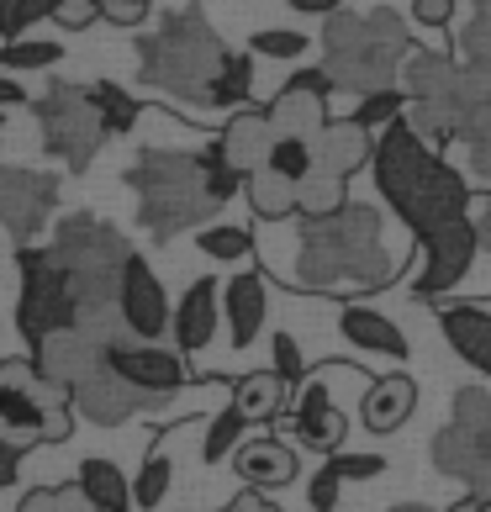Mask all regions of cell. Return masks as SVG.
<instances>
[{
  "instance_id": "cell-1",
  "label": "cell",
  "mask_w": 491,
  "mask_h": 512,
  "mask_svg": "<svg viewBox=\"0 0 491 512\" xmlns=\"http://www.w3.org/2000/svg\"><path fill=\"white\" fill-rule=\"evenodd\" d=\"M402 259L381 243V212L349 201L344 212L296 227V286L323 296H365L396 280Z\"/></svg>"
},
{
  "instance_id": "cell-2",
  "label": "cell",
  "mask_w": 491,
  "mask_h": 512,
  "mask_svg": "<svg viewBox=\"0 0 491 512\" xmlns=\"http://www.w3.org/2000/svg\"><path fill=\"white\" fill-rule=\"evenodd\" d=\"M370 169H375V191H381L391 201V212L418 233V243L470 217L465 175L449 169L407 122H396L375 138V164Z\"/></svg>"
},
{
  "instance_id": "cell-3",
  "label": "cell",
  "mask_w": 491,
  "mask_h": 512,
  "mask_svg": "<svg viewBox=\"0 0 491 512\" xmlns=\"http://www.w3.org/2000/svg\"><path fill=\"white\" fill-rule=\"evenodd\" d=\"M228 59L233 48L206 22V11L180 6L164 16V27L138 37V85L159 90V96L180 101L191 117H201V111H212V90Z\"/></svg>"
},
{
  "instance_id": "cell-4",
  "label": "cell",
  "mask_w": 491,
  "mask_h": 512,
  "mask_svg": "<svg viewBox=\"0 0 491 512\" xmlns=\"http://www.w3.org/2000/svg\"><path fill=\"white\" fill-rule=\"evenodd\" d=\"M396 90L407 96V127L439 154L449 143H465L491 111V69L476 64H455L433 48H412V59L402 64Z\"/></svg>"
},
{
  "instance_id": "cell-5",
  "label": "cell",
  "mask_w": 491,
  "mask_h": 512,
  "mask_svg": "<svg viewBox=\"0 0 491 512\" xmlns=\"http://www.w3.org/2000/svg\"><path fill=\"white\" fill-rule=\"evenodd\" d=\"M412 59V27L402 22V11L391 6H370V11H338L323 27V74L333 90L349 96H381L396 90L402 64Z\"/></svg>"
},
{
  "instance_id": "cell-6",
  "label": "cell",
  "mask_w": 491,
  "mask_h": 512,
  "mask_svg": "<svg viewBox=\"0 0 491 512\" xmlns=\"http://www.w3.org/2000/svg\"><path fill=\"white\" fill-rule=\"evenodd\" d=\"M127 191L138 196V222L154 238H180L191 227L201 233L222 212L191 148H143L138 164L127 169Z\"/></svg>"
},
{
  "instance_id": "cell-7",
  "label": "cell",
  "mask_w": 491,
  "mask_h": 512,
  "mask_svg": "<svg viewBox=\"0 0 491 512\" xmlns=\"http://www.w3.org/2000/svg\"><path fill=\"white\" fill-rule=\"evenodd\" d=\"M48 254L53 264L69 275V291L80 301V317H96L111 312L122 296V275L132 264V243L122 238V227H111L96 212H69L53 222V238H48Z\"/></svg>"
},
{
  "instance_id": "cell-8",
  "label": "cell",
  "mask_w": 491,
  "mask_h": 512,
  "mask_svg": "<svg viewBox=\"0 0 491 512\" xmlns=\"http://www.w3.org/2000/svg\"><path fill=\"white\" fill-rule=\"evenodd\" d=\"M74 433V407L37 375L32 359H0V444L37 449L64 444Z\"/></svg>"
},
{
  "instance_id": "cell-9",
  "label": "cell",
  "mask_w": 491,
  "mask_h": 512,
  "mask_svg": "<svg viewBox=\"0 0 491 512\" xmlns=\"http://www.w3.org/2000/svg\"><path fill=\"white\" fill-rule=\"evenodd\" d=\"M428 460L439 476L460 481L470 497L491 502V396L481 386H465L455 396V417L428 439Z\"/></svg>"
},
{
  "instance_id": "cell-10",
  "label": "cell",
  "mask_w": 491,
  "mask_h": 512,
  "mask_svg": "<svg viewBox=\"0 0 491 512\" xmlns=\"http://www.w3.org/2000/svg\"><path fill=\"white\" fill-rule=\"evenodd\" d=\"M16 333L27 338V349L37 354L48 338H59L69 328H80V301L69 291V275L53 264L48 243H32V249H16Z\"/></svg>"
},
{
  "instance_id": "cell-11",
  "label": "cell",
  "mask_w": 491,
  "mask_h": 512,
  "mask_svg": "<svg viewBox=\"0 0 491 512\" xmlns=\"http://www.w3.org/2000/svg\"><path fill=\"white\" fill-rule=\"evenodd\" d=\"M32 111H37V127H43V148L59 164H69L74 175H85L90 159H96L101 143H106L96 90L74 85V80H48V90L37 96Z\"/></svg>"
},
{
  "instance_id": "cell-12",
  "label": "cell",
  "mask_w": 491,
  "mask_h": 512,
  "mask_svg": "<svg viewBox=\"0 0 491 512\" xmlns=\"http://www.w3.org/2000/svg\"><path fill=\"white\" fill-rule=\"evenodd\" d=\"M53 212H59V175L0 164V222L16 238V249H32V238H43Z\"/></svg>"
},
{
  "instance_id": "cell-13",
  "label": "cell",
  "mask_w": 491,
  "mask_h": 512,
  "mask_svg": "<svg viewBox=\"0 0 491 512\" xmlns=\"http://www.w3.org/2000/svg\"><path fill=\"white\" fill-rule=\"evenodd\" d=\"M328 74L301 69L286 80V90L264 106V117L275 127V143H317L328 132Z\"/></svg>"
},
{
  "instance_id": "cell-14",
  "label": "cell",
  "mask_w": 491,
  "mask_h": 512,
  "mask_svg": "<svg viewBox=\"0 0 491 512\" xmlns=\"http://www.w3.org/2000/svg\"><path fill=\"white\" fill-rule=\"evenodd\" d=\"M418 249H423V264H418V275H412V296H418V301H433V296L455 291L460 280L470 275L476 249H481L476 217H465V222H455V227H444V233L423 238Z\"/></svg>"
},
{
  "instance_id": "cell-15",
  "label": "cell",
  "mask_w": 491,
  "mask_h": 512,
  "mask_svg": "<svg viewBox=\"0 0 491 512\" xmlns=\"http://www.w3.org/2000/svg\"><path fill=\"white\" fill-rule=\"evenodd\" d=\"M111 370H117L132 391H143L148 402H169V396H180L185 381H191V370H185V354H180V349L138 344V338L111 354Z\"/></svg>"
},
{
  "instance_id": "cell-16",
  "label": "cell",
  "mask_w": 491,
  "mask_h": 512,
  "mask_svg": "<svg viewBox=\"0 0 491 512\" xmlns=\"http://www.w3.org/2000/svg\"><path fill=\"white\" fill-rule=\"evenodd\" d=\"M32 365H37V375H43L53 391L74 396L85 381H96V375L111 365V354H106L90 333L69 328V333H59V338H48V344L32 354Z\"/></svg>"
},
{
  "instance_id": "cell-17",
  "label": "cell",
  "mask_w": 491,
  "mask_h": 512,
  "mask_svg": "<svg viewBox=\"0 0 491 512\" xmlns=\"http://www.w3.org/2000/svg\"><path fill=\"white\" fill-rule=\"evenodd\" d=\"M117 312H122V322L132 328V338H143V344H159V338L175 328V307H169V296H164V286H159V275L148 270V259H143V254H132L127 275H122Z\"/></svg>"
},
{
  "instance_id": "cell-18",
  "label": "cell",
  "mask_w": 491,
  "mask_h": 512,
  "mask_svg": "<svg viewBox=\"0 0 491 512\" xmlns=\"http://www.w3.org/2000/svg\"><path fill=\"white\" fill-rule=\"evenodd\" d=\"M69 407L85 417V423H96V428H117V423H127V417H138V412H154L159 402H148L143 391H132L117 370H101L96 381H85L80 391L69 396Z\"/></svg>"
},
{
  "instance_id": "cell-19",
  "label": "cell",
  "mask_w": 491,
  "mask_h": 512,
  "mask_svg": "<svg viewBox=\"0 0 491 512\" xmlns=\"http://www.w3.org/2000/svg\"><path fill=\"white\" fill-rule=\"evenodd\" d=\"M217 322H222V286L212 275L191 280V291L175 301V349L180 354H201L206 344L217 338Z\"/></svg>"
},
{
  "instance_id": "cell-20",
  "label": "cell",
  "mask_w": 491,
  "mask_h": 512,
  "mask_svg": "<svg viewBox=\"0 0 491 512\" xmlns=\"http://www.w3.org/2000/svg\"><path fill=\"white\" fill-rule=\"evenodd\" d=\"M291 433H296V444L301 449H317V454H338V444H344V412H338L328 402V386L323 381H307L296 396V412H291Z\"/></svg>"
},
{
  "instance_id": "cell-21",
  "label": "cell",
  "mask_w": 491,
  "mask_h": 512,
  "mask_svg": "<svg viewBox=\"0 0 491 512\" xmlns=\"http://www.w3.org/2000/svg\"><path fill=\"white\" fill-rule=\"evenodd\" d=\"M222 317H228V338L233 349H249L270 322V286L259 270H243L222 286Z\"/></svg>"
},
{
  "instance_id": "cell-22",
  "label": "cell",
  "mask_w": 491,
  "mask_h": 512,
  "mask_svg": "<svg viewBox=\"0 0 491 512\" xmlns=\"http://www.w3.org/2000/svg\"><path fill=\"white\" fill-rule=\"evenodd\" d=\"M217 143H222V154H228V164L238 169L243 180H249V175H259V169L270 164V154H275V127H270V117H264V111H233V117L222 122Z\"/></svg>"
},
{
  "instance_id": "cell-23",
  "label": "cell",
  "mask_w": 491,
  "mask_h": 512,
  "mask_svg": "<svg viewBox=\"0 0 491 512\" xmlns=\"http://www.w3.org/2000/svg\"><path fill=\"white\" fill-rule=\"evenodd\" d=\"M312 154H317V175L349 180V175H360L365 164H375V138L354 117L349 122H328V132L312 143Z\"/></svg>"
},
{
  "instance_id": "cell-24",
  "label": "cell",
  "mask_w": 491,
  "mask_h": 512,
  "mask_svg": "<svg viewBox=\"0 0 491 512\" xmlns=\"http://www.w3.org/2000/svg\"><path fill=\"white\" fill-rule=\"evenodd\" d=\"M439 333L449 338V349L476 375H491V312L465 301V307H439Z\"/></svg>"
},
{
  "instance_id": "cell-25",
  "label": "cell",
  "mask_w": 491,
  "mask_h": 512,
  "mask_svg": "<svg viewBox=\"0 0 491 512\" xmlns=\"http://www.w3.org/2000/svg\"><path fill=\"white\" fill-rule=\"evenodd\" d=\"M233 465H238V481L254 491H275L296 481V449L280 439H249L233 454Z\"/></svg>"
},
{
  "instance_id": "cell-26",
  "label": "cell",
  "mask_w": 491,
  "mask_h": 512,
  "mask_svg": "<svg viewBox=\"0 0 491 512\" xmlns=\"http://www.w3.org/2000/svg\"><path fill=\"white\" fill-rule=\"evenodd\" d=\"M338 328H344V338H349L354 349H365V354H386V359H396V365L407 359V333L396 328L386 312H375V307L349 301L344 317H338Z\"/></svg>"
},
{
  "instance_id": "cell-27",
  "label": "cell",
  "mask_w": 491,
  "mask_h": 512,
  "mask_svg": "<svg viewBox=\"0 0 491 512\" xmlns=\"http://www.w3.org/2000/svg\"><path fill=\"white\" fill-rule=\"evenodd\" d=\"M418 407V386L407 375H381L370 391H365V428L370 433H396Z\"/></svg>"
},
{
  "instance_id": "cell-28",
  "label": "cell",
  "mask_w": 491,
  "mask_h": 512,
  "mask_svg": "<svg viewBox=\"0 0 491 512\" xmlns=\"http://www.w3.org/2000/svg\"><path fill=\"white\" fill-rule=\"evenodd\" d=\"M233 407L243 412V423H270V417L291 407V386L275 370H254L233 386Z\"/></svg>"
},
{
  "instance_id": "cell-29",
  "label": "cell",
  "mask_w": 491,
  "mask_h": 512,
  "mask_svg": "<svg viewBox=\"0 0 491 512\" xmlns=\"http://www.w3.org/2000/svg\"><path fill=\"white\" fill-rule=\"evenodd\" d=\"M74 481H80V491L101 512H127L132 507V481L111 460H80V476H74Z\"/></svg>"
},
{
  "instance_id": "cell-30",
  "label": "cell",
  "mask_w": 491,
  "mask_h": 512,
  "mask_svg": "<svg viewBox=\"0 0 491 512\" xmlns=\"http://www.w3.org/2000/svg\"><path fill=\"white\" fill-rule=\"evenodd\" d=\"M296 191H301V185L280 180L275 169H259V175H249V180H243V196H249L254 217H264V222H280V217H291V212H296Z\"/></svg>"
},
{
  "instance_id": "cell-31",
  "label": "cell",
  "mask_w": 491,
  "mask_h": 512,
  "mask_svg": "<svg viewBox=\"0 0 491 512\" xmlns=\"http://www.w3.org/2000/svg\"><path fill=\"white\" fill-rule=\"evenodd\" d=\"M169 481H175V465H169V454H164V439L148 449V460L143 470L132 476V507L138 512H154L164 497H169Z\"/></svg>"
},
{
  "instance_id": "cell-32",
  "label": "cell",
  "mask_w": 491,
  "mask_h": 512,
  "mask_svg": "<svg viewBox=\"0 0 491 512\" xmlns=\"http://www.w3.org/2000/svg\"><path fill=\"white\" fill-rule=\"evenodd\" d=\"M90 90H96V106H101V127H106V138H122V132H132V127H138L143 106L132 101V96H127V90H122L117 80H96Z\"/></svg>"
},
{
  "instance_id": "cell-33",
  "label": "cell",
  "mask_w": 491,
  "mask_h": 512,
  "mask_svg": "<svg viewBox=\"0 0 491 512\" xmlns=\"http://www.w3.org/2000/svg\"><path fill=\"white\" fill-rule=\"evenodd\" d=\"M196 249H201L206 259H217V264H238V259L254 254V238H249V227L212 222V227H201V233H196Z\"/></svg>"
},
{
  "instance_id": "cell-34",
  "label": "cell",
  "mask_w": 491,
  "mask_h": 512,
  "mask_svg": "<svg viewBox=\"0 0 491 512\" xmlns=\"http://www.w3.org/2000/svg\"><path fill=\"white\" fill-rule=\"evenodd\" d=\"M349 206V191H344V180H328V175H312L307 185L296 191V212L301 222H317V217H333V212H344Z\"/></svg>"
},
{
  "instance_id": "cell-35",
  "label": "cell",
  "mask_w": 491,
  "mask_h": 512,
  "mask_svg": "<svg viewBox=\"0 0 491 512\" xmlns=\"http://www.w3.org/2000/svg\"><path fill=\"white\" fill-rule=\"evenodd\" d=\"M254 96V53H233L228 69L217 74V90H212V111H233Z\"/></svg>"
},
{
  "instance_id": "cell-36",
  "label": "cell",
  "mask_w": 491,
  "mask_h": 512,
  "mask_svg": "<svg viewBox=\"0 0 491 512\" xmlns=\"http://www.w3.org/2000/svg\"><path fill=\"white\" fill-rule=\"evenodd\" d=\"M243 428H249V423H243V412L228 402V407H222L217 417H212V423H206V439H201V460L206 465H222V454H233V449H243Z\"/></svg>"
},
{
  "instance_id": "cell-37",
  "label": "cell",
  "mask_w": 491,
  "mask_h": 512,
  "mask_svg": "<svg viewBox=\"0 0 491 512\" xmlns=\"http://www.w3.org/2000/svg\"><path fill=\"white\" fill-rule=\"evenodd\" d=\"M196 159H201V175H206V191H212L217 206H228L238 191H243V175L228 164V154H222V143H206L196 148Z\"/></svg>"
},
{
  "instance_id": "cell-38",
  "label": "cell",
  "mask_w": 491,
  "mask_h": 512,
  "mask_svg": "<svg viewBox=\"0 0 491 512\" xmlns=\"http://www.w3.org/2000/svg\"><path fill=\"white\" fill-rule=\"evenodd\" d=\"M460 53H465V64L491 69V0H476V6L465 11V27H460Z\"/></svg>"
},
{
  "instance_id": "cell-39",
  "label": "cell",
  "mask_w": 491,
  "mask_h": 512,
  "mask_svg": "<svg viewBox=\"0 0 491 512\" xmlns=\"http://www.w3.org/2000/svg\"><path fill=\"white\" fill-rule=\"evenodd\" d=\"M43 16H53V0H0V43H27Z\"/></svg>"
},
{
  "instance_id": "cell-40",
  "label": "cell",
  "mask_w": 491,
  "mask_h": 512,
  "mask_svg": "<svg viewBox=\"0 0 491 512\" xmlns=\"http://www.w3.org/2000/svg\"><path fill=\"white\" fill-rule=\"evenodd\" d=\"M64 59V48L59 43H48V37H27V43H11V48H0V74H22V69H53Z\"/></svg>"
},
{
  "instance_id": "cell-41",
  "label": "cell",
  "mask_w": 491,
  "mask_h": 512,
  "mask_svg": "<svg viewBox=\"0 0 491 512\" xmlns=\"http://www.w3.org/2000/svg\"><path fill=\"white\" fill-rule=\"evenodd\" d=\"M249 53H254V59H301V53H307V32H296V27H259L249 37Z\"/></svg>"
},
{
  "instance_id": "cell-42",
  "label": "cell",
  "mask_w": 491,
  "mask_h": 512,
  "mask_svg": "<svg viewBox=\"0 0 491 512\" xmlns=\"http://www.w3.org/2000/svg\"><path fill=\"white\" fill-rule=\"evenodd\" d=\"M264 169H275V175L291 180V185H307L317 175V154H312V143H275V154Z\"/></svg>"
},
{
  "instance_id": "cell-43",
  "label": "cell",
  "mask_w": 491,
  "mask_h": 512,
  "mask_svg": "<svg viewBox=\"0 0 491 512\" xmlns=\"http://www.w3.org/2000/svg\"><path fill=\"white\" fill-rule=\"evenodd\" d=\"M407 117V96L402 90H381V96H370V101H360V111H354V122H360L365 132H375V127H396Z\"/></svg>"
},
{
  "instance_id": "cell-44",
  "label": "cell",
  "mask_w": 491,
  "mask_h": 512,
  "mask_svg": "<svg viewBox=\"0 0 491 512\" xmlns=\"http://www.w3.org/2000/svg\"><path fill=\"white\" fill-rule=\"evenodd\" d=\"M270 359H275V375H280V381H286V386H307V359H301V344H296V338L291 333H275V344H270Z\"/></svg>"
},
{
  "instance_id": "cell-45",
  "label": "cell",
  "mask_w": 491,
  "mask_h": 512,
  "mask_svg": "<svg viewBox=\"0 0 491 512\" xmlns=\"http://www.w3.org/2000/svg\"><path fill=\"white\" fill-rule=\"evenodd\" d=\"M53 22L69 32H85L101 22V0H53Z\"/></svg>"
},
{
  "instance_id": "cell-46",
  "label": "cell",
  "mask_w": 491,
  "mask_h": 512,
  "mask_svg": "<svg viewBox=\"0 0 491 512\" xmlns=\"http://www.w3.org/2000/svg\"><path fill=\"white\" fill-rule=\"evenodd\" d=\"M328 465L338 470V481H375V476L386 470V460H381V454H344V449H338Z\"/></svg>"
},
{
  "instance_id": "cell-47",
  "label": "cell",
  "mask_w": 491,
  "mask_h": 512,
  "mask_svg": "<svg viewBox=\"0 0 491 512\" xmlns=\"http://www.w3.org/2000/svg\"><path fill=\"white\" fill-rule=\"evenodd\" d=\"M465 164L476 169L481 180H491V111L470 127V138H465Z\"/></svg>"
},
{
  "instance_id": "cell-48",
  "label": "cell",
  "mask_w": 491,
  "mask_h": 512,
  "mask_svg": "<svg viewBox=\"0 0 491 512\" xmlns=\"http://www.w3.org/2000/svg\"><path fill=\"white\" fill-rule=\"evenodd\" d=\"M148 0H101V22H111V27H143L148 22Z\"/></svg>"
},
{
  "instance_id": "cell-49",
  "label": "cell",
  "mask_w": 491,
  "mask_h": 512,
  "mask_svg": "<svg viewBox=\"0 0 491 512\" xmlns=\"http://www.w3.org/2000/svg\"><path fill=\"white\" fill-rule=\"evenodd\" d=\"M338 486H344V481H338V470H333V465L317 470L312 486H307V502H312V512H333V507H338Z\"/></svg>"
},
{
  "instance_id": "cell-50",
  "label": "cell",
  "mask_w": 491,
  "mask_h": 512,
  "mask_svg": "<svg viewBox=\"0 0 491 512\" xmlns=\"http://www.w3.org/2000/svg\"><path fill=\"white\" fill-rule=\"evenodd\" d=\"M407 16H412V22H423V27H449V22H455V6H449V0H418Z\"/></svg>"
},
{
  "instance_id": "cell-51",
  "label": "cell",
  "mask_w": 491,
  "mask_h": 512,
  "mask_svg": "<svg viewBox=\"0 0 491 512\" xmlns=\"http://www.w3.org/2000/svg\"><path fill=\"white\" fill-rule=\"evenodd\" d=\"M53 512H101V507L80 491V481H69V486H53Z\"/></svg>"
},
{
  "instance_id": "cell-52",
  "label": "cell",
  "mask_w": 491,
  "mask_h": 512,
  "mask_svg": "<svg viewBox=\"0 0 491 512\" xmlns=\"http://www.w3.org/2000/svg\"><path fill=\"white\" fill-rule=\"evenodd\" d=\"M22 454L27 449H11V444H0V491L16 486V476H22Z\"/></svg>"
},
{
  "instance_id": "cell-53",
  "label": "cell",
  "mask_w": 491,
  "mask_h": 512,
  "mask_svg": "<svg viewBox=\"0 0 491 512\" xmlns=\"http://www.w3.org/2000/svg\"><path fill=\"white\" fill-rule=\"evenodd\" d=\"M6 106H27V85L11 80V74H0V111Z\"/></svg>"
},
{
  "instance_id": "cell-54",
  "label": "cell",
  "mask_w": 491,
  "mask_h": 512,
  "mask_svg": "<svg viewBox=\"0 0 491 512\" xmlns=\"http://www.w3.org/2000/svg\"><path fill=\"white\" fill-rule=\"evenodd\" d=\"M476 233H481V254L491 259V191H486L481 206H476Z\"/></svg>"
},
{
  "instance_id": "cell-55",
  "label": "cell",
  "mask_w": 491,
  "mask_h": 512,
  "mask_svg": "<svg viewBox=\"0 0 491 512\" xmlns=\"http://www.w3.org/2000/svg\"><path fill=\"white\" fill-rule=\"evenodd\" d=\"M228 512H280V507H275V502H264L259 491H243V497H238Z\"/></svg>"
},
{
  "instance_id": "cell-56",
  "label": "cell",
  "mask_w": 491,
  "mask_h": 512,
  "mask_svg": "<svg viewBox=\"0 0 491 512\" xmlns=\"http://www.w3.org/2000/svg\"><path fill=\"white\" fill-rule=\"evenodd\" d=\"M449 512H491V502L486 497H465V502H455Z\"/></svg>"
},
{
  "instance_id": "cell-57",
  "label": "cell",
  "mask_w": 491,
  "mask_h": 512,
  "mask_svg": "<svg viewBox=\"0 0 491 512\" xmlns=\"http://www.w3.org/2000/svg\"><path fill=\"white\" fill-rule=\"evenodd\" d=\"M391 512H428V507H391Z\"/></svg>"
},
{
  "instance_id": "cell-58",
  "label": "cell",
  "mask_w": 491,
  "mask_h": 512,
  "mask_svg": "<svg viewBox=\"0 0 491 512\" xmlns=\"http://www.w3.org/2000/svg\"><path fill=\"white\" fill-rule=\"evenodd\" d=\"M0 127H6V111H0Z\"/></svg>"
}]
</instances>
